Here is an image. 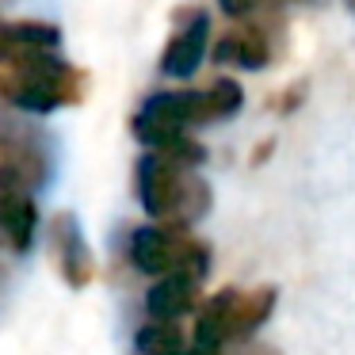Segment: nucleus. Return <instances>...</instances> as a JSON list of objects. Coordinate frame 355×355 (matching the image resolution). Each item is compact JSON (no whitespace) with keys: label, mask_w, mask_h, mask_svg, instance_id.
<instances>
[{"label":"nucleus","mask_w":355,"mask_h":355,"mask_svg":"<svg viewBox=\"0 0 355 355\" xmlns=\"http://www.w3.org/2000/svg\"><path fill=\"white\" fill-rule=\"evenodd\" d=\"M0 100H4V103H8V69H4V73H0Z\"/></svg>","instance_id":"nucleus-16"},{"label":"nucleus","mask_w":355,"mask_h":355,"mask_svg":"<svg viewBox=\"0 0 355 355\" xmlns=\"http://www.w3.org/2000/svg\"><path fill=\"white\" fill-rule=\"evenodd\" d=\"M134 187H138L141 210L164 225H195L210 210L207 180L191 164L153 149H146L134 164Z\"/></svg>","instance_id":"nucleus-2"},{"label":"nucleus","mask_w":355,"mask_h":355,"mask_svg":"<svg viewBox=\"0 0 355 355\" xmlns=\"http://www.w3.org/2000/svg\"><path fill=\"white\" fill-rule=\"evenodd\" d=\"M256 4H260V0H218V8H222L230 19H245V16H252Z\"/></svg>","instance_id":"nucleus-14"},{"label":"nucleus","mask_w":355,"mask_h":355,"mask_svg":"<svg viewBox=\"0 0 355 355\" xmlns=\"http://www.w3.org/2000/svg\"><path fill=\"white\" fill-rule=\"evenodd\" d=\"M191 340L176 321H153L149 317L138 332H134V352L138 355H187Z\"/></svg>","instance_id":"nucleus-13"},{"label":"nucleus","mask_w":355,"mask_h":355,"mask_svg":"<svg viewBox=\"0 0 355 355\" xmlns=\"http://www.w3.org/2000/svg\"><path fill=\"white\" fill-rule=\"evenodd\" d=\"M50 252H54V268L62 275L65 286L80 291L96 279V256H92V245H88L85 230H80V218L62 210V214L50 218Z\"/></svg>","instance_id":"nucleus-6"},{"label":"nucleus","mask_w":355,"mask_h":355,"mask_svg":"<svg viewBox=\"0 0 355 355\" xmlns=\"http://www.w3.org/2000/svg\"><path fill=\"white\" fill-rule=\"evenodd\" d=\"M8 69V103L31 115H50L80 100V73L58 58V50H31Z\"/></svg>","instance_id":"nucleus-3"},{"label":"nucleus","mask_w":355,"mask_h":355,"mask_svg":"<svg viewBox=\"0 0 355 355\" xmlns=\"http://www.w3.org/2000/svg\"><path fill=\"white\" fill-rule=\"evenodd\" d=\"M62 46V31L42 19H0V69L12 65L16 58L31 54V50H58Z\"/></svg>","instance_id":"nucleus-11"},{"label":"nucleus","mask_w":355,"mask_h":355,"mask_svg":"<svg viewBox=\"0 0 355 355\" xmlns=\"http://www.w3.org/2000/svg\"><path fill=\"white\" fill-rule=\"evenodd\" d=\"M130 263L146 275H168V271H187L202 279L210 271V248L199 237L187 233V225H141L130 233Z\"/></svg>","instance_id":"nucleus-5"},{"label":"nucleus","mask_w":355,"mask_h":355,"mask_svg":"<svg viewBox=\"0 0 355 355\" xmlns=\"http://www.w3.org/2000/svg\"><path fill=\"white\" fill-rule=\"evenodd\" d=\"M207 50H210V19L207 12L195 8L191 16L180 24V31L168 39L161 54V73L164 77H176V80H187L199 73V65L207 62Z\"/></svg>","instance_id":"nucleus-8"},{"label":"nucleus","mask_w":355,"mask_h":355,"mask_svg":"<svg viewBox=\"0 0 355 355\" xmlns=\"http://www.w3.org/2000/svg\"><path fill=\"white\" fill-rule=\"evenodd\" d=\"M214 62L237 65V69H263L271 62V42L260 27H241V31H230L214 46Z\"/></svg>","instance_id":"nucleus-12"},{"label":"nucleus","mask_w":355,"mask_h":355,"mask_svg":"<svg viewBox=\"0 0 355 355\" xmlns=\"http://www.w3.org/2000/svg\"><path fill=\"white\" fill-rule=\"evenodd\" d=\"M35 233H39V207L31 187L0 168V237L8 248L27 252L35 245Z\"/></svg>","instance_id":"nucleus-7"},{"label":"nucleus","mask_w":355,"mask_h":355,"mask_svg":"<svg viewBox=\"0 0 355 355\" xmlns=\"http://www.w3.org/2000/svg\"><path fill=\"white\" fill-rule=\"evenodd\" d=\"M199 283L202 279L187 275V271H168V275H157V283L146 294V313L153 321H180V317L195 313L199 309Z\"/></svg>","instance_id":"nucleus-10"},{"label":"nucleus","mask_w":355,"mask_h":355,"mask_svg":"<svg viewBox=\"0 0 355 355\" xmlns=\"http://www.w3.org/2000/svg\"><path fill=\"white\" fill-rule=\"evenodd\" d=\"M0 168L12 172L16 180H24L27 187H42L50 176V161L42 153L39 138L24 126H4L0 123Z\"/></svg>","instance_id":"nucleus-9"},{"label":"nucleus","mask_w":355,"mask_h":355,"mask_svg":"<svg viewBox=\"0 0 355 355\" xmlns=\"http://www.w3.org/2000/svg\"><path fill=\"white\" fill-rule=\"evenodd\" d=\"M275 286H252V291H237L225 286L214 298L199 302V317H195V336L214 340V344H233V340H248L271 313H275Z\"/></svg>","instance_id":"nucleus-4"},{"label":"nucleus","mask_w":355,"mask_h":355,"mask_svg":"<svg viewBox=\"0 0 355 355\" xmlns=\"http://www.w3.org/2000/svg\"><path fill=\"white\" fill-rule=\"evenodd\" d=\"M187 355H222V344H214V340H202V336H191Z\"/></svg>","instance_id":"nucleus-15"},{"label":"nucleus","mask_w":355,"mask_h":355,"mask_svg":"<svg viewBox=\"0 0 355 355\" xmlns=\"http://www.w3.org/2000/svg\"><path fill=\"white\" fill-rule=\"evenodd\" d=\"M245 103V88L233 77H218L210 88H184V92H153L130 119L134 138L146 149L199 168L207 161V149L191 138V126L233 119Z\"/></svg>","instance_id":"nucleus-1"}]
</instances>
